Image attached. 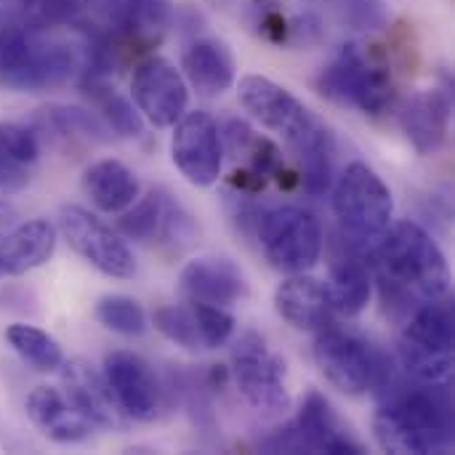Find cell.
<instances>
[{
    "instance_id": "obj_1",
    "label": "cell",
    "mask_w": 455,
    "mask_h": 455,
    "mask_svg": "<svg viewBox=\"0 0 455 455\" xmlns=\"http://www.w3.org/2000/svg\"><path fill=\"white\" fill-rule=\"evenodd\" d=\"M237 96L245 112L264 128L280 133L288 149L296 155L299 187L309 195H325L333 184V152L336 141L331 128L288 88L264 75H245L237 83Z\"/></svg>"
},
{
    "instance_id": "obj_5",
    "label": "cell",
    "mask_w": 455,
    "mask_h": 455,
    "mask_svg": "<svg viewBox=\"0 0 455 455\" xmlns=\"http://www.w3.org/2000/svg\"><path fill=\"white\" fill-rule=\"evenodd\" d=\"M333 211L352 245L371 248L392 224L395 200L384 179L365 163H349L333 189Z\"/></svg>"
},
{
    "instance_id": "obj_32",
    "label": "cell",
    "mask_w": 455,
    "mask_h": 455,
    "mask_svg": "<svg viewBox=\"0 0 455 455\" xmlns=\"http://www.w3.org/2000/svg\"><path fill=\"white\" fill-rule=\"evenodd\" d=\"M325 40V21L315 11H304L288 19L285 45L291 48H315Z\"/></svg>"
},
{
    "instance_id": "obj_31",
    "label": "cell",
    "mask_w": 455,
    "mask_h": 455,
    "mask_svg": "<svg viewBox=\"0 0 455 455\" xmlns=\"http://www.w3.org/2000/svg\"><path fill=\"white\" fill-rule=\"evenodd\" d=\"M192 309H195V320H197V331H200L203 349H219V347H224L232 339V333H235V317L229 312H224V307L192 301Z\"/></svg>"
},
{
    "instance_id": "obj_23",
    "label": "cell",
    "mask_w": 455,
    "mask_h": 455,
    "mask_svg": "<svg viewBox=\"0 0 455 455\" xmlns=\"http://www.w3.org/2000/svg\"><path fill=\"white\" fill-rule=\"evenodd\" d=\"M331 301L333 309L344 317H357L368 304L373 293V275L371 264L363 253L347 251L344 256H336L331 264Z\"/></svg>"
},
{
    "instance_id": "obj_22",
    "label": "cell",
    "mask_w": 455,
    "mask_h": 455,
    "mask_svg": "<svg viewBox=\"0 0 455 455\" xmlns=\"http://www.w3.org/2000/svg\"><path fill=\"white\" fill-rule=\"evenodd\" d=\"M83 189L101 213H123L139 197V179L120 160H99L83 173Z\"/></svg>"
},
{
    "instance_id": "obj_28",
    "label": "cell",
    "mask_w": 455,
    "mask_h": 455,
    "mask_svg": "<svg viewBox=\"0 0 455 455\" xmlns=\"http://www.w3.org/2000/svg\"><path fill=\"white\" fill-rule=\"evenodd\" d=\"M91 91L96 96L99 112H101V117H104L109 131H115L123 139H136V136L144 133L141 112L133 109V104L125 96H120L115 88H107L101 83H91Z\"/></svg>"
},
{
    "instance_id": "obj_3",
    "label": "cell",
    "mask_w": 455,
    "mask_h": 455,
    "mask_svg": "<svg viewBox=\"0 0 455 455\" xmlns=\"http://www.w3.org/2000/svg\"><path fill=\"white\" fill-rule=\"evenodd\" d=\"M373 432L387 453L432 455L453 451V403L445 381L408 387L381 400Z\"/></svg>"
},
{
    "instance_id": "obj_25",
    "label": "cell",
    "mask_w": 455,
    "mask_h": 455,
    "mask_svg": "<svg viewBox=\"0 0 455 455\" xmlns=\"http://www.w3.org/2000/svg\"><path fill=\"white\" fill-rule=\"evenodd\" d=\"M37 125L45 131V136L51 133V139L61 141V144H72V141H107L109 139V128L88 109L80 107H67V104H51L43 107L37 115Z\"/></svg>"
},
{
    "instance_id": "obj_4",
    "label": "cell",
    "mask_w": 455,
    "mask_h": 455,
    "mask_svg": "<svg viewBox=\"0 0 455 455\" xmlns=\"http://www.w3.org/2000/svg\"><path fill=\"white\" fill-rule=\"evenodd\" d=\"M317 91L341 104L357 107L365 115H384L397 99L392 69L373 59L360 43H347L336 59L320 72Z\"/></svg>"
},
{
    "instance_id": "obj_18",
    "label": "cell",
    "mask_w": 455,
    "mask_h": 455,
    "mask_svg": "<svg viewBox=\"0 0 455 455\" xmlns=\"http://www.w3.org/2000/svg\"><path fill=\"white\" fill-rule=\"evenodd\" d=\"M275 307L288 325H293L296 331L315 333L331 325L336 312L328 285L317 277H309L307 272L291 275L285 283H280V288L275 291Z\"/></svg>"
},
{
    "instance_id": "obj_6",
    "label": "cell",
    "mask_w": 455,
    "mask_h": 455,
    "mask_svg": "<svg viewBox=\"0 0 455 455\" xmlns=\"http://www.w3.org/2000/svg\"><path fill=\"white\" fill-rule=\"evenodd\" d=\"M403 371L421 384L448 381L453 373V309L448 299L421 304L397 344Z\"/></svg>"
},
{
    "instance_id": "obj_13",
    "label": "cell",
    "mask_w": 455,
    "mask_h": 455,
    "mask_svg": "<svg viewBox=\"0 0 455 455\" xmlns=\"http://www.w3.org/2000/svg\"><path fill=\"white\" fill-rule=\"evenodd\" d=\"M171 157L189 184H216L224 165V144L216 120L208 112H184L173 128Z\"/></svg>"
},
{
    "instance_id": "obj_29",
    "label": "cell",
    "mask_w": 455,
    "mask_h": 455,
    "mask_svg": "<svg viewBox=\"0 0 455 455\" xmlns=\"http://www.w3.org/2000/svg\"><path fill=\"white\" fill-rule=\"evenodd\" d=\"M96 320L120 336H141L147 331V315L131 296H104L96 304Z\"/></svg>"
},
{
    "instance_id": "obj_27",
    "label": "cell",
    "mask_w": 455,
    "mask_h": 455,
    "mask_svg": "<svg viewBox=\"0 0 455 455\" xmlns=\"http://www.w3.org/2000/svg\"><path fill=\"white\" fill-rule=\"evenodd\" d=\"M168 197L171 195H165L163 189H152L128 213L120 216V221H117L120 232L131 240H139V243H155L160 237V229H163Z\"/></svg>"
},
{
    "instance_id": "obj_17",
    "label": "cell",
    "mask_w": 455,
    "mask_h": 455,
    "mask_svg": "<svg viewBox=\"0 0 455 455\" xmlns=\"http://www.w3.org/2000/svg\"><path fill=\"white\" fill-rule=\"evenodd\" d=\"M451 96L440 88L413 93L400 107V125L419 155H435L443 149L451 131Z\"/></svg>"
},
{
    "instance_id": "obj_19",
    "label": "cell",
    "mask_w": 455,
    "mask_h": 455,
    "mask_svg": "<svg viewBox=\"0 0 455 455\" xmlns=\"http://www.w3.org/2000/svg\"><path fill=\"white\" fill-rule=\"evenodd\" d=\"M27 413L32 424L53 443L69 445V443H83L93 435V424L77 413L67 397L53 389V387H35L27 397Z\"/></svg>"
},
{
    "instance_id": "obj_21",
    "label": "cell",
    "mask_w": 455,
    "mask_h": 455,
    "mask_svg": "<svg viewBox=\"0 0 455 455\" xmlns=\"http://www.w3.org/2000/svg\"><path fill=\"white\" fill-rule=\"evenodd\" d=\"M56 248V232L45 219L19 224L0 237V277H16L43 267Z\"/></svg>"
},
{
    "instance_id": "obj_24",
    "label": "cell",
    "mask_w": 455,
    "mask_h": 455,
    "mask_svg": "<svg viewBox=\"0 0 455 455\" xmlns=\"http://www.w3.org/2000/svg\"><path fill=\"white\" fill-rule=\"evenodd\" d=\"M40 157L37 133L19 123H0V189L21 192Z\"/></svg>"
},
{
    "instance_id": "obj_30",
    "label": "cell",
    "mask_w": 455,
    "mask_h": 455,
    "mask_svg": "<svg viewBox=\"0 0 455 455\" xmlns=\"http://www.w3.org/2000/svg\"><path fill=\"white\" fill-rule=\"evenodd\" d=\"M152 320H155V328L165 339H171L173 344H179L184 349H192V352L195 349H203L192 301L189 304H168V307H160V309H155Z\"/></svg>"
},
{
    "instance_id": "obj_14",
    "label": "cell",
    "mask_w": 455,
    "mask_h": 455,
    "mask_svg": "<svg viewBox=\"0 0 455 455\" xmlns=\"http://www.w3.org/2000/svg\"><path fill=\"white\" fill-rule=\"evenodd\" d=\"M104 379L120 411L133 421H152L163 405V389L147 360L133 352H109L104 357Z\"/></svg>"
},
{
    "instance_id": "obj_12",
    "label": "cell",
    "mask_w": 455,
    "mask_h": 455,
    "mask_svg": "<svg viewBox=\"0 0 455 455\" xmlns=\"http://www.w3.org/2000/svg\"><path fill=\"white\" fill-rule=\"evenodd\" d=\"M131 93L141 117L155 128H171L187 112L189 88L184 75L157 53H147L136 61L131 77Z\"/></svg>"
},
{
    "instance_id": "obj_35",
    "label": "cell",
    "mask_w": 455,
    "mask_h": 455,
    "mask_svg": "<svg viewBox=\"0 0 455 455\" xmlns=\"http://www.w3.org/2000/svg\"><path fill=\"white\" fill-rule=\"evenodd\" d=\"M309 5H331V8H341V0H304Z\"/></svg>"
},
{
    "instance_id": "obj_11",
    "label": "cell",
    "mask_w": 455,
    "mask_h": 455,
    "mask_svg": "<svg viewBox=\"0 0 455 455\" xmlns=\"http://www.w3.org/2000/svg\"><path fill=\"white\" fill-rule=\"evenodd\" d=\"M59 229L77 256L109 277L131 280L136 275V259L125 240L80 205H64L59 213Z\"/></svg>"
},
{
    "instance_id": "obj_2",
    "label": "cell",
    "mask_w": 455,
    "mask_h": 455,
    "mask_svg": "<svg viewBox=\"0 0 455 455\" xmlns=\"http://www.w3.org/2000/svg\"><path fill=\"white\" fill-rule=\"evenodd\" d=\"M371 269L381 285V301L397 312L448 299L451 269L432 235L416 221H397L368 248Z\"/></svg>"
},
{
    "instance_id": "obj_8",
    "label": "cell",
    "mask_w": 455,
    "mask_h": 455,
    "mask_svg": "<svg viewBox=\"0 0 455 455\" xmlns=\"http://www.w3.org/2000/svg\"><path fill=\"white\" fill-rule=\"evenodd\" d=\"M232 376L240 395L261 416H283L291 408L285 389V360L259 333H245L232 349Z\"/></svg>"
},
{
    "instance_id": "obj_36",
    "label": "cell",
    "mask_w": 455,
    "mask_h": 455,
    "mask_svg": "<svg viewBox=\"0 0 455 455\" xmlns=\"http://www.w3.org/2000/svg\"><path fill=\"white\" fill-rule=\"evenodd\" d=\"M21 3H24V5H29V8H35V5H37V0H21Z\"/></svg>"
},
{
    "instance_id": "obj_26",
    "label": "cell",
    "mask_w": 455,
    "mask_h": 455,
    "mask_svg": "<svg viewBox=\"0 0 455 455\" xmlns=\"http://www.w3.org/2000/svg\"><path fill=\"white\" fill-rule=\"evenodd\" d=\"M5 341L11 344V349L29 363L35 371L40 373H51L59 371L64 365V352L59 347L56 339H51L45 331L27 325V323H13L5 328Z\"/></svg>"
},
{
    "instance_id": "obj_33",
    "label": "cell",
    "mask_w": 455,
    "mask_h": 455,
    "mask_svg": "<svg viewBox=\"0 0 455 455\" xmlns=\"http://www.w3.org/2000/svg\"><path fill=\"white\" fill-rule=\"evenodd\" d=\"M35 8L48 24H69L80 13V0H37Z\"/></svg>"
},
{
    "instance_id": "obj_34",
    "label": "cell",
    "mask_w": 455,
    "mask_h": 455,
    "mask_svg": "<svg viewBox=\"0 0 455 455\" xmlns=\"http://www.w3.org/2000/svg\"><path fill=\"white\" fill-rule=\"evenodd\" d=\"M259 24H261V32H264L267 40H272V43H277V45H285L288 19H285L280 11H267V13L261 16Z\"/></svg>"
},
{
    "instance_id": "obj_20",
    "label": "cell",
    "mask_w": 455,
    "mask_h": 455,
    "mask_svg": "<svg viewBox=\"0 0 455 455\" xmlns=\"http://www.w3.org/2000/svg\"><path fill=\"white\" fill-rule=\"evenodd\" d=\"M184 80L203 96H221L235 85V59L227 43L216 37H197L181 56Z\"/></svg>"
},
{
    "instance_id": "obj_16",
    "label": "cell",
    "mask_w": 455,
    "mask_h": 455,
    "mask_svg": "<svg viewBox=\"0 0 455 455\" xmlns=\"http://www.w3.org/2000/svg\"><path fill=\"white\" fill-rule=\"evenodd\" d=\"M181 291L189 301H203L213 307H232L248 293L243 269L232 259L200 256L181 269Z\"/></svg>"
},
{
    "instance_id": "obj_9",
    "label": "cell",
    "mask_w": 455,
    "mask_h": 455,
    "mask_svg": "<svg viewBox=\"0 0 455 455\" xmlns=\"http://www.w3.org/2000/svg\"><path fill=\"white\" fill-rule=\"evenodd\" d=\"M261 448L272 453H365V448L344 429L341 419L320 392H309L296 421L269 437Z\"/></svg>"
},
{
    "instance_id": "obj_10",
    "label": "cell",
    "mask_w": 455,
    "mask_h": 455,
    "mask_svg": "<svg viewBox=\"0 0 455 455\" xmlns=\"http://www.w3.org/2000/svg\"><path fill=\"white\" fill-rule=\"evenodd\" d=\"M381 349H373L360 336L325 325L317 331L315 339V360L323 376L344 395L360 397L373 392L379 368H381Z\"/></svg>"
},
{
    "instance_id": "obj_7",
    "label": "cell",
    "mask_w": 455,
    "mask_h": 455,
    "mask_svg": "<svg viewBox=\"0 0 455 455\" xmlns=\"http://www.w3.org/2000/svg\"><path fill=\"white\" fill-rule=\"evenodd\" d=\"M259 240L267 261L285 275L309 272L323 253L320 221L309 211L296 205L267 211L259 219Z\"/></svg>"
},
{
    "instance_id": "obj_15",
    "label": "cell",
    "mask_w": 455,
    "mask_h": 455,
    "mask_svg": "<svg viewBox=\"0 0 455 455\" xmlns=\"http://www.w3.org/2000/svg\"><path fill=\"white\" fill-rule=\"evenodd\" d=\"M64 389H67V403L83 413L96 429H125L128 416L120 411L115 395L107 387L104 373H99L91 363L85 360H72L64 365L61 373Z\"/></svg>"
}]
</instances>
